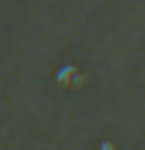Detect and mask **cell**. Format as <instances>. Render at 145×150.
Masks as SVG:
<instances>
[{
  "label": "cell",
  "instance_id": "obj_1",
  "mask_svg": "<svg viewBox=\"0 0 145 150\" xmlns=\"http://www.w3.org/2000/svg\"><path fill=\"white\" fill-rule=\"evenodd\" d=\"M73 72H74V69H73V68H71V67L63 68V69L60 71V73H59L58 79L60 81H65L69 80L70 76L72 75Z\"/></svg>",
  "mask_w": 145,
  "mask_h": 150
},
{
  "label": "cell",
  "instance_id": "obj_2",
  "mask_svg": "<svg viewBox=\"0 0 145 150\" xmlns=\"http://www.w3.org/2000/svg\"><path fill=\"white\" fill-rule=\"evenodd\" d=\"M101 150H116L115 147H113L111 143H104L101 147Z\"/></svg>",
  "mask_w": 145,
  "mask_h": 150
}]
</instances>
